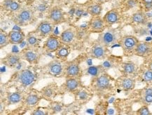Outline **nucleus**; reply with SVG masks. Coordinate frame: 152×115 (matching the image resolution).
Listing matches in <instances>:
<instances>
[{
  "mask_svg": "<svg viewBox=\"0 0 152 115\" xmlns=\"http://www.w3.org/2000/svg\"><path fill=\"white\" fill-rule=\"evenodd\" d=\"M23 58L30 64H36L38 62L39 56L37 54L35 53L32 50H24L23 52Z\"/></svg>",
  "mask_w": 152,
  "mask_h": 115,
  "instance_id": "obj_20",
  "label": "nucleus"
},
{
  "mask_svg": "<svg viewBox=\"0 0 152 115\" xmlns=\"http://www.w3.org/2000/svg\"><path fill=\"white\" fill-rule=\"evenodd\" d=\"M34 20V13L31 9L23 8L15 15L13 22L18 25H26Z\"/></svg>",
  "mask_w": 152,
  "mask_h": 115,
  "instance_id": "obj_1",
  "label": "nucleus"
},
{
  "mask_svg": "<svg viewBox=\"0 0 152 115\" xmlns=\"http://www.w3.org/2000/svg\"><path fill=\"white\" fill-rule=\"evenodd\" d=\"M25 1H27V2H29V1H32V0H25Z\"/></svg>",
  "mask_w": 152,
  "mask_h": 115,
  "instance_id": "obj_43",
  "label": "nucleus"
},
{
  "mask_svg": "<svg viewBox=\"0 0 152 115\" xmlns=\"http://www.w3.org/2000/svg\"><path fill=\"white\" fill-rule=\"evenodd\" d=\"M144 102L146 104L152 103V94H145V97H144Z\"/></svg>",
  "mask_w": 152,
  "mask_h": 115,
  "instance_id": "obj_37",
  "label": "nucleus"
},
{
  "mask_svg": "<svg viewBox=\"0 0 152 115\" xmlns=\"http://www.w3.org/2000/svg\"><path fill=\"white\" fill-rule=\"evenodd\" d=\"M121 87L124 90L129 91L135 87V80L129 77L125 78L121 82Z\"/></svg>",
  "mask_w": 152,
  "mask_h": 115,
  "instance_id": "obj_25",
  "label": "nucleus"
},
{
  "mask_svg": "<svg viewBox=\"0 0 152 115\" xmlns=\"http://www.w3.org/2000/svg\"><path fill=\"white\" fill-rule=\"evenodd\" d=\"M7 100L9 104H16L22 101V95L19 92L9 93L7 95Z\"/></svg>",
  "mask_w": 152,
  "mask_h": 115,
  "instance_id": "obj_22",
  "label": "nucleus"
},
{
  "mask_svg": "<svg viewBox=\"0 0 152 115\" xmlns=\"http://www.w3.org/2000/svg\"><path fill=\"white\" fill-rule=\"evenodd\" d=\"M31 114H32V115H44V114H46V113L44 112L43 110H40V109H37V110L33 111V112L31 113Z\"/></svg>",
  "mask_w": 152,
  "mask_h": 115,
  "instance_id": "obj_39",
  "label": "nucleus"
},
{
  "mask_svg": "<svg viewBox=\"0 0 152 115\" xmlns=\"http://www.w3.org/2000/svg\"><path fill=\"white\" fill-rule=\"evenodd\" d=\"M51 110L54 112H60L62 110V105L58 103H54L51 105Z\"/></svg>",
  "mask_w": 152,
  "mask_h": 115,
  "instance_id": "obj_33",
  "label": "nucleus"
},
{
  "mask_svg": "<svg viewBox=\"0 0 152 115\" xmlns=\"http://www.w3.org/2000/svg\"><path fill=\"white\" fill-rule=\"evenodd\" d=\"M118 19H119V13L116 9H112L108 11L103 17L104 22L107 25H114L118 22Z\"/></svg>",
  "mask_w": 152,
  "mask_h": 115,
  "instance_id": "obj_14",
  "label": "nucleus"
},
{
  "mask_svg": "<svg viewBox=\"0 0 152 115\" xmlns=\"http://www.w3.org/2000/svg\"><path fill=\"white\" fill-rule=\"evenodd\" d=\"M9 43L13 45L20 44L25 39V34L20 31L12 30L8 34Z\"/></svg>",
  "mask_w": 152,
  "mask_h": 115,
  "instance_id": "obj_13",
  "label": "nucleus"
},
{
  "mask_svg": "<svg viewBox=\"0 0 152 115\" xmlns=\"http://www.w3.org/2000/svg\"><path fill=\"white\" fill-rule=\"evenodd\" d=\"M137 114L140 115H149L151 114V113H150L149 110L147 108V106H143L138 110Z\"/></svg>",
  "mask_w": 152,
  "mask_h": 115,
  "instance_id": "obj_31",
  "label": "nucleus"
},
{
  "mask_svg": "<svg viewBox=\"0 0 152 115\" xmlns=\"http://www.w3.org/2000/svg\"><path fill=\"white\" fill-rule=\"evenodd\" d=\"M143 79L146 82H151L152 81V71H146L143 75Z\"/></svg>",
  "mask_w": 152,
  "mask_h": 115,
  "instance_id": "obj_34",
  "label": "nucleus"
},
{
  "mask_svg": "<svg viewBox=\"0 0 152 115\" xmlns=\"http://www.w3.org/2000/svg\"><path fill=\"white\" fill-rule=\"evenodd\" d=\"M9 43V36L5 33H0V48H2Z\"/></svg>",
  "mask_w": 152,
  "mask_h": 115,
  "instance_id": "obj_29",
  "label": "nucleus"
},
{
  "mask_svg": "<svg viewBox=\"0 0 152 115\" xmlns=\"http://www.w3.org/2000/svg\"><path fill=\"white\" fill-rule=\"evenodd\" d=\"M75 36V32L72 29H67L62 33L60 36V39L63 43H69L74 40Z\"/></svg>",
  "mask_w": 152,
  "mask_h": 115,
  "instance_id": "obj_18",
  "label": "nucleus"
},
{
  "mask_svg": "<svg viewBox=\"0 0 152 115\" xmlns=\"http://www.w3.org/2000/svg\"><path fill=\"white\" fill-rule=\"evenodd\" d=\"M137 4V0H127V1H126V7H127L128 9H132V8L136 7Z\"/></svg>",
  "mask_w": 152,
  "mask_h": 115,
  "instance_id": "obj_35",
  "label": "nucleus"
},
{
  "mask_svg": "<svg viewBox=\"0 0 152 115\" xmlns=\"http://www.w3.org/2000/svg\"><path fill=\"white\" fill-rule=\"evenodd\" d=\"M104 22L103 18L99 16H94L89 22V27L91 31L95 32H101L104 29Z\"/></svg>",
  "mask_w": 152,
  "mask_h": 115,
  "instance_id": "obj_10",
  "label": "nucleus"
},
{
  "mask_svg": "<svg viewBox=\"0 0 152 115\" xmlns=\"http://www.w3.org/2000/svg\"><path fill=\"white\" fill-rule=\"evenodd\" d=\"M123 69L125 73L126 74H132L135 73V65L133 63H130V62H127L125 63L123 65Z\"/></svg>",
  "mask_w": 152,
  "mask_h": 115,
  "instance_id": "obj_28",
  "label": "nucleus"
},
{
  "mask_svg": "<svg viewBox=\"0 0 152 115\" xmlns=\"http://www.w3.org/2000/svg\"><path fill=\"white\" fill-rule=\"evenodd\" d=\"M145 94H152V89L149 88V89H146Z\"/></svg>",
  "mask_w": 152,
  "mask_h": 115,
  "instance_id": "obj_40",
  "label": "nucleus"
},
{
  "mask_svg": "<svg viewBox=\"0 0 152 115\" xmlns=\"http://www.w3.org/2000/svg\"><path fill=\"white\" fill-rule=\"evenodd\" d=\"M21 6L18 1L13 0L12 3L11 4L10 7H9V11H10L11 12H18L20 10Z\"/></svg>",
  "mask_w": 152,
  "mask_h": 115,
  "instance_id": "obj_30",
  "label": "nucleus"
},
{
  "mask_svg": "<svg viewBox=\"0 0 152 115\" xmlns=\"http://www.w3.org/2000/svg\"><path fill=\"white\" fill-rule=\"evenodd\" d=\"M138 43H139V41H138L137 38L132 36H124L121 41V46L123 49L127 52L135 50Z\"/></svg>",
  "mask_w": 152,
  "mask_h": 115,
  "instance_id": "obj_5",
  "label": "nucleus"
},
{
  "mask_svg": "<svg viewBox=\"0 0 152 115\" xmlns=\"http://www.w3.org/2000/svg\"><path fill=\"white\" fill-rule=\"evenodd\" d=\"M96 1H98V2H102V1H105V0H96Z\"/></svg>",
  "mask_w": 152,
  "mask_h": 115,
  "instance_id": "obj_42",
  "label": "nucleus"
},
{
  "mask_svg": "<svg viewBox=\"0 0 152 115\" xmlns=\"http://www.w3.org/2000/svg\"><path fill=\"white\" fill-rule=\"evenodd\" d=\"M12 1H13V0H5V1H4L2 4V6L4 7V8L6 9V10L9 11V7H10L11 4L12 3Z\"/></svg>",
  "mask_w": 152,
  "mask_h": 115,
  "instance_id": "obj_38",
  "label": "nucleus"
},
{
  "mask_svg": "<svg viewBox=\"0 0 152 115\" xmlns=\"http://www.w3.org/2000/svg\"><path fill=\"white\" fill-rule=\"evenodd\" d=\"M82 13H83V11H81V10H77V12H76V14H77V16H79V17L81 16V15H82Z\"/></svg>",
  "mask_w": 152,
  "mask_h": 115,
  "instance_id": "obj_41",
  "label": "nucleus"
},
{
  "mask_svg": "<svg viewBox=\"0 0 152 115\" xmlns=\"http://www.w3.org/2000/svg\"><path fill=\"white\" fill-rule=\"evenodd\" d=\"M60 38L57 36H51L48 37L46 41L44 43V49L48 52H56L60 48Z\"/></svg>",
  "mask_w": 152,
  "mask_h": 115,
  "instance_id": "obj_6",
  "label": "nucleus"
},
{
  "mask_svg": "<svg viewBox=\"0 0 152 115\" xmlns=\"http://www.w3.org/2000/svg\"><path fill=\"white\" fill-rule=\"evenodd\" d=\"M110 86V80L106 75L97 76L95 81V87L97 90H106Z\"/></svg>",
  "mask_w": 152,
  "mask_h": 115,
  "instance_id": "obj_11",
  "label": "nucleus"
},
{
  "mask_svg": "<svg viewBox=\"0 0 152 115\" xmlns=\"http://www.w3.org/2000/svg\"><path fill=\"white\" fill-rule=\"evenodd\" d=\"M142 3L147 9L152 8V0H142Z\"/></svg>",
  "mask_w": 152,
  "mask_h": 115,
  "instance_id": "obj_36",
  "label": "nucleus"
},
{
  "mask_svg": "<svg viewBox=\"0 0 152 115\" xmlns=\"http://www.w3.org/2000/svg\"><path fill=\"white\" fill-rule=\"evenodd\" d=\"M87 11L88 13L91 15H92L93 17L98 16V15H100L101 12H102V7L99 4H96L91 5V7H89Z\"/></svg>",
  "mask_w": 152,
  "mask_h": 115,
  "instance_id": "obj_24",
  "label": "nucleus"
},
{
  "mask_svg": "<svg viewBox=\"0 0 152 115\" xmlns=\"http://www.w3.org/2000/svg\"><path fill=\"white\" fill-rule=\"evenodd\" d=\"M56 89V85H53V84L44 87L41 91L43 98L46 99V100H51L55 96Z\"/></svg>",
  "mask_w": 152,
  "mask_h": 115,
  "instance_id": "obj_16",
  "label": "nucleus"
},
{
  "mask_svg": "<svg viewBox=\"0 0 152 115\" xmlns=\"http://www.w3.org/2000/svg\"><path fill=\"white\" fill-rule=\"evenodd\" d=\"M118 36L117 33L114 30L107 31L106 32L102 33L99 36V43L102 45L104 47H109L114 45L117 41Z\"/></svg>",
  "mask_w": 152,
  "mask_h": 115,
  "instance_id": "obj_3",
  "label": "nucleus"
},
{
  "mask_svg": "<svg viewBox=\"0 0 152 115\" xmlns=\"http://www.w3.org/2000/svg\"><path fill=\"white\" fill-rule=\"evenodd\" d=\"M40 101V97L38 95L34 94V93H30L27 95L25 99V103L27 106L28 107H34L38 104Z\"/></svg>",
  "mask_w": 152,
  "mask_h": 115,
  "instance_id": "obj_21",
  "label": "nucleus"
},
{
  "mask_svg": "<svg viewBox=\"0 0 152 115\" xmlns=\"http://www.w3.org/2000/svg\"><path fill=\"white\" fill-rule=\"evenodd\" d=\"M20 57L18 54H9L5 56L4 59H1V62L7 66V67L13 68L18 65V64L20 61Z\"/></svg>",
  "mask_w": 152,
  "mask_h": 115,
  "instance_id": "obj_12",
  "label": "nucleus"
},
{
  "mask_svg": "<svg viewBox=\"0 0 152 115\" xmlns=\"http://www.w3.org/2000/svg\"><path fill=\"white\" fill-rule=\"evenodd\" d=\"M27 41H28V43L29 46H34L37 43L38 40H37V38H36V37L30 36H28V38H27Z\"/></svg>",
  "mask_w": 152,
  "mask_h": 115,
  "instance_id": "obj_32",
  "label": "nucleus"
},
{
  "mask_svg": "<svg viewBox=\"0 0 152 115\" xmlns=\"http://www.w3.org/2000/svg\"><path fill=\"white\" fill-rule=\"evenodd\" d=\"M35 76L29 69H23L17 74V80L21 85L28 87L34 82Z\"/></svg>",
  "mask_w": 152,
  "mask_h": 115,
  "instance_id": "obj_4",
  "label": "nucleus"
},
{
  "mask_svg": "<svg viewBox=\"0 0 152 115\" xmlns=\"http://www.w3.org/2000/svg\"><path fill=\"white\" fill-rule=\"evenodd\" d=\"M132 20L134 22L137 23V24H145L147 21V18L146 15L142 12H137L133 14L132 17Z\"/></svg>",
  "mask_w": 152,
  "mask_h": 115,
  "instance_id": "obj_23",
  "label": "nucleus"
},
{
  "mask_svg": "<svg viewBox=\"0 0 152 115\" xmlns=\"http://www.w3.org/2000/svg\"><path fill=\"white\" fill-rule=\"evenodd\" d=\"M47 71L53 75H59L63 71V66L59 60H53L46 65Z\"/></svg>",
  "mask_w": 152,
  "mask_h": 115,
  "instance_id": "obj_9",
  "label": "nucleus"
},
{
  "mask_svg": "<svg viewBox=\"0 0 152 115\" xmlns=\"http://www.w3.org/2000/svg\"><path fill=\"white\" fill-rule=\"evenodd\" d=\"M102 68L100 66H92L88 67L87 71L88 73L90 74L91 75L93 76V77H97L99 75V74L100 73V72L102 71Z\"/></svg>",
  "mask_w": 152,
  "mask_h": 115,
  "instance_id": "obj_27",
  "label": "nucleus"
},
{
  "mask_svg": "<svg viewBox=\"0 0 152 115\" xmlns=\"http://www.w3.org/2000/svg\"><path fill=\"white\" fill-rule=\"evenodd\" d=\"M106 55V50L104 46L99 43V45H95L93 46L91 51V56L94 59H101L104 58Z\"/></svg>",
  "mask_w": 152,
  "mask_h": 115,
  "instance_id": "obj_15",
  "label": "nucleus"
},
{
  "mask_svg": "<svg viewBox=\"0 0 152 115\" xmlns=\"http://www.w3.org/2000/svg\"><path fill=\"white\" fill-rule=\"evenodd\" d=\"M65 75L68 77H76L80 73L79 64L77 61H73L67 64L65 68Z\"/></svg>",
  "mask_w": 152,
  "mask_h": 115,
  "instance_id": "obj_7",
  "label": "nucleus"
},
{
  "mask_svg": "<svg viewBox=\"0 0 152 115\" xmlns=\"http://www.w3.org/2000/svg\"><path fill=\"white\" fill-rule=\"evenodd\" d=\"M151 48L148 43L142 42L137 44L135 48V53L139 56H146L148 55L151 52Z\"/></svg>",
  "mask_w": 152,
  "mask_h": 115,
  "instance_id": "obj_17",
  "label": "nucleus"
},
{
  "mask_svg": "<svg viewBox=\"0 0 152 115\" xmlns=\"http://www.w3.org/2000/svg\"><path fill=\"white\" fill-rule=\"evenodd\" d=\"M36 32L42 36L49 35L53 32V24L50 21H42L37 27Z\"/></svg>",
  "mask_w": 152,
  "mask_h": 115,
  "instance_id": "obj_8",
  "label": "nucleus"
},
{
  "mask_svg": "<svg viewBox=\"0 0 152 115\" xmlns=\"http://www.w3.org/2000/svg\"><path fill=\"white\" fill-rule=\"evenodd\" d=\"M69 54V49L67 47H60L56 51V56L60 59H65Z\"/></svg>",
  "mask_w": 152,
  "mask_h": 115,
  "instance_id": "obj_26",
  "label": "nucleus"
},
{
  "mask_svg": "<svg viewBox=\"0 0 152 115\" xmlns=\"http://www.w3.org/2000/svg\"><path fill=\"white\" fill-rule=\"evenodd\" d=\"M48 18L53 25H59L65 22V14L62 8L58 6L52 7L48 11Z\"/></svg>",
  "mask_w": 152,
  "mask_h": 115,
  "instance_id": "obj_2",
  "label": "nucleus"
},
{
  "mask_svg": "<svg viewBox=\"0 0 152 115\" xmlns=\"http://www.w3.org/2000/svg\"><path fill=\"white\" fill-rule=\"evenodd\" d=\"M80 82L77 77H68L65 84V89L68 91H74L79 87Z\"/></svg>",
  "mask_w": 152,
  "mask_h": 115,
  "instance_id": "obj_19",
  "label": "nucleus"
}]
</instances>
